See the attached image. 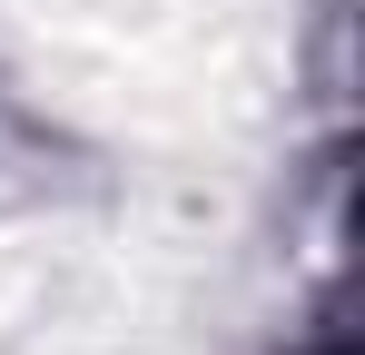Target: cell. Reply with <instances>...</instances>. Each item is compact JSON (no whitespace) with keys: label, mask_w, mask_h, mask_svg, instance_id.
Returning a JSON list of instances; mask_svg holds the SVG:
<instances>
[{"label":"cell","mask_w":365,"mask_h":355,"mask_svg":"<svg viewBox=\"0 0 365 355\" xmlns=\"http://www.w3.org/2000/svg\"><path fill=\"white\" fill-rule=\"evenodd\" d=\"M306 355H356V336H346V326H326V336H316Z\"/></svg>","instance_id":"6da1fadb"}]
</instances>
